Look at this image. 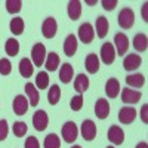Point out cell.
Instances as JSON below:
<instances>
[{"label":"cell","instance_id":"obj_1","mask_svg":"<svg viewBox=\"0 0 148 148\" xmlns=\"http://www.w3.org/2000/svg\"><path fill=\"white\" fill-rule=\"evenodd\" d=\"M117 21H119V25L121 28H125V30L130 28L133 24H135V14H133V10L130 8L121 9L119 16H117Z\"/></svg>","mask_w":148,"mask_h":148},{"label":"cell","instance_id":"obj_2","mask_svg":"<svg viewBox=\"0 0 148 148\" xmlns=\"http://www.w3.org/2000/svg\"><path fill=\"white\" fill-rule=\"evenodd\" d=\"M31 58H33V64L36 67H42L43 62L46 61V49L42 43H36L31 49Z\"/></svg>","mask_w":148,"mask_h":148},{"label":"cell","instance_id":"obj_3","mask_svg":"<svg viewBox=\"0 0 148 148\" xmlns=\"http://www.w3.org/2000/svg\"><path fill=\"white\" fill-rule=\"evenodd\" d=\"M47 123H49V119H47L46 111H43V110L36 111L34 116H33V125H34V129H36V130H39V132H43V130L47 127Z\"/></svg>","mask_w":148,"mask_h":148},{"label":"cell","instance_id":"obj_4","mask_svg":"<svg viewBox=\"0 0 148 148\" xmlns=\"http://www.w3.org/2000/svg\"><path fill=\"white\" fill-rule=\"evenodd\" d=\"M93 37H95V31H93V27L90 25L89 22H84V24H82V25L79 27V39L84 45L90 43L93 40Z\"/></svg>","mask_w":148,"mask_h":148},{"label":"cell","instance_id":"obj_5","mask_svg":"<svg viewBox=\"0 0 148 148\" xmlns=\"http://www.w3.org/2000/svg\"><path fill=\"white\" fill-rule=\"evenodd\" d=\"M114 45H116V53H119V56L121 55H125L127 52V49H129V39H127V36L126 34H123V33H117L114 36Z\"/></svg>","mask_w":148,"mask_h":148},{"label":"cell","instance_id":"obj_6","mask_svg":"<svg viewBox=\"0 0 148 148\" xmlns=\"http://www.w3.org/2000/svg\"><path fill=\"white\" fill-rule=\"evenodd\" d=\"M77 133H79L77 126L74 125L73 121H67L62 126V136H64V141L68 142V144H71L77 139Z\"/></svg>","mask_w":148,"mask_h":148},{"label":"cell","instance_id":"obj_7","mask_svg":"<svg viewBox=\"0 0 148 148\" xmlns=\"http://www.w3.org/2000/svg\"><path fill=\"white\" fill-rule=\"evenodd\" d=\"M116 51H114V46L111 45V43H104L102 47H101V59H102V62L110 65V64H113L114 62V59H116Z\"/></svg>","mask_w":148,"mask_h":148},{"label":"cell","instance_id":"obj_8","mask_svg":"<svg viewBox=\"0 0 148 148\" xmlns=\"http://www.w3.org/2000/svg\"><path fill=\"white\" fill-rule=\"evenodd\" d=\"M42 33L46 39H53L55 34H56V21L55 18L49 16L43 21V25H42Z\"/></svg>","mask_w":148,"mask_h":148},{"label":"cell","instance_id":"obj_9","mask_svg":"<svg viewBox=\"0 0 148 148\" xmlns=\"http://www.w3.org/2000/svg\"><path fill=\"white\" fill-rule=\"evenodd\" d=\"M136 117V110L130 108V107H123L119 111V121L123 123V125H130V123L135 120Z\"/></svg>","mask_w":148,"mask_h":148},{"label":"cell","instance_id":"obj_10","mask_svg":"<svg viewBox=\"0 0 148 148\" xmlns=\"http://www.w3.org/2000/svg\"><path fill=\"white\" fill-rule=\"evenodd\" d=\"M141 62H142V59H141L139 55L130 53V55H127L125 59H123V67H125L126 71H135V70L139 68Z\"/></svg>","mask_w":148,"mask_h":148},{"label":"cell","instance_id":"obj_11","mask_svg":"<svg viewBox=\"0 0 148 148\" xmlns=\"http://www.w3.org/2000/svg\"><path fill=\"white\" fill-rule=\"evenodd\" d=\"M82 135L86 141H93L96 136V126L92 120H84L82 125Z\"/></svg>","mask_w":148,"mask_h":148},{"label":"cell","instance_id":"obj_12","mask_svg":"<svg viewBox=\"0 0 148 148\" xmlns=\"http://www.w3.org/2000/svg\"><path fill=\"white\" fill-rule=\"evenodd\" d=\"M108 141L116 145L123 144V141H125V132H123V129L119 126H111L108 129Z\"/></svg>","mask_w":148,"mask_h":148},{"label":"cell","instance_id":"obj_13","mask_svg":"<svg viewBox=\"0 0 148 148\" xmlns=\"http://www.w3.org/2000/svg\"><path fill=\"white\" fill-rule=\"evenodd\" d=\"M95 114L98 119H107L108 114H110V104L107 99H104V98H101V99L96 101V105H95Z\"/></svg>","mask_w":148,"mask_h":148},{"label":"cell","instance_id":"obj_14","mask_svg":"<svg viewBox=\"0 0 148 148\" xmlns=\"http://www.w3.org/2000/svg\"><path fill=\"white\" fill-rule=\"evenodd\" d=\"M28 110V101L24 95H18L14 99V111L18 116H24Z\"/></svg>","mask_w":148,"mask_h":148},{"label":"cell","instance_id":"obj_15","mask_svg":"<svg viewBox=\"0 0 148 148\" xmlns=\"http://www.w3.org/2000/svg\"><path fill=\"white\" fill-rule=\"evenodd\" d=\"M141 92L138 90H132V89H123L121 92V101L125 104H136L139 99H141Z\"/></svg>","mask_w":148,"mask_h":148},{"label":"cell","instance_id":"obj_16","mask_svg":"<svg viewBox=\"0 0 148 148\" xmlns=\"http://www.w3.org/2000/svg\"><path fill=\"white\" fill-rule=\"evenodd\" d=\"M25 93L28 96V101H30V105L36 107L37 104L40 102V95H39V90L36 89V86L33 83H27L25 84Z\"/></svg>","mask_w":148,"mask_h":148},{"label":"cell","instance_id":"obj_17","mask_svg":"<svg viewBox=\"0 0 148 148\" xmlns=\"http://www.w3.org/2000/svg\"><path fill=\"white\" fill-rule=\"evenodd\" d=\"M77 51V39L74 34H70L67 36V39L64 42V52L67 56H73Z\"/></svg>","mask_w":148,"mask_h":148},{"label":"cell","instance_id":"obj_18","mask_svg":"<svg viewBox=\"0 0 148 148\" xmlns=\"http://www.w3.org/2000/svg\"><path fill=\"white\" fill-rule=\"evenodd\" d=\"M33 71H34L33 62L28 58H22L21 62H19V74L24 79H28V77L33 76Z\"/></svg>","mask_w":148,"mask_h":148},{"label":"cell","instance_id":"obj_19","mask_svg":"<svg viewBox=\"0 0 148 148\" xmlns=\"http://www.w3.org/2000/svg\"><path fill=\"white\" fill-rule=\"evenodd\" d=\"M84 65H86V70H88V73L95 74L98 70H99V58H98L95 53H90V55L86 56Z\"/></svg>","mask_w":148,"mask_h":148},{"label":"cell","instance_id":"obj_20","mask_svg":"<svg viewBox=\"0 0 148 148\" xmlns=\"http://www.w3.org/2000/svg\"><path fill=\"white\" fill-rule=\"evenodd\" d=\"M105 92L108 98H117L119 92H120V83L117 79H110L105 84Z\"/></svg>","mask_w":148,"mask_h":148},{"label":"cell","instance_id":"obj_21","mask_svg":"<svg viewBox=\"0 0 148 148\" xmlns=\"http://www.w3.org/2000/svg\"><path fill=\"white\" fill-rule=\"evenodd\" d=\"M80 14H82V3L79 0H71L68 3V16L73 21H77L80 18Z\"/></svg>","mask_w":148,"mask_h":148},{"label":"cell","instance_id":"obj_22","mask_svg":"<svg viewBox=\"0 0 148 148\" xmlns=\"http://www.w3.org/2000/svg\"><path fill=\"white\" fill-rule=\"evenodd\" d=\"M74 89H76L79 93H83L89 89V79L84 74H79L74 80Z\"/></svg>","mask_w":148,"mask_h":148},{"label":"cell","instance_id":"obj_23","mask_svg":"<svg viewBox=\"0 0 148 148\" xmlns=\"http://www.w3.org/2000/svg\"><path fill=\"white\" fill-rule=\"evenodd\" d=\"M108 27H110V24H108L107 18L98 16V19H96V34H98L99 39H104V37L108 34Z\"/></svg>","mask_w":148,"mask_h":148},{"label":"cell","instance_id":"obj_24","mask_svg":"<svg viewBox=\"0 0 148 148\" xmlns=\"http://www.w3.org/2000/svg\"><path fill=\"white\" fill-rule=\"evenodd\" d=\"M73 77H74V68L70 64H64L62 67H61V70H59V79H61V82L67 84V83L71 82Z\"/></svg>","mask_w":148,"mask_h":148},{"label":"cell","instance_id":"obj_25","mask_svg":"<svg viewBox=\"0 0 148 148\" xmlns=\"http://www.w3.org/2000/svg\"><path fill=\"white\" fill-rule=\"evenodd\" d=\"M133 47L136 49L138 52H145L147 47H148V39H147V36L142 34V33L135 36V39H133Z\"/></svg>","mask_w":148,"mask_h":148},{"label":"cell","instance_id":"obj_26","mask_svg":"<svg viewBox=\"0 0 148 148\" xmlns=\"http://www.w3.org/2000/svg\"><path fill=\"white\" fill-rule=\"evenodd\" d=\"M126 83H127V86H130V88H142L144 83H145V77L139 73L130 74V76L126 77Z\"/></svg>","mask_w":148,"mask_h":148},{"label":"cell","instance_id":"obj_27","mask_svg":"<svg viewBox=\"0 0 148 148\" xmlns=\"http://www.w3.org/2000/svg\"><path fill=\"white\" fill-rule=\"evenodd\" d=\"M58 65H59V56H58V53L51 52V53L47 55L46 61H45V67H46V70H47V71H56Z\"/></svg>","mask_w":148,"mask_h":148},{"label":"cell","instance_id":"obj_28","mask_svg":"<svg viewBox=\"0 0 148 148\" xmlns=\"http://www.w3.org/2000/svg\"><path fill=\"white\" fill-rule=\"evenodd\" d=\"M5 51L9 56H16L18 52H19V43L16 39H9L6 43H5Z\"/></svg>","mask_w":148,"mask_h":148},{"label":"cell","instance_id":"obj_29","mask_svg":"<svg viewBox=\"0 0 148 148\" xmlns=\"http://www.w3.org/2000/svg\"><path fill=\"white\" fill-rule=\"evenodd\" d=\"M59 98H61V89L58 84H53L51 89H49V93H47V99H49V104L51 105H56L59 102Z\"/></svg>","mask_w":148,"mask_h":148},{"label":"cell","instance_id":"obj_30","mask_svg":"<svg viewBox=\"0 0 148 148\" xmlns=\"http://www.w3.org/2000/svg\"><path fill=\"white\" fill-rule=\"evenodd\" d=\"M10 31L14 33L15 36H19V34H22V31H24V19L22 18H19V16H16V18H14L10 21Z\"/></svg>","mask_w":148,"mask_h":148},{"label":"cell","instance_id":"obj_31","mask_svg":"<svg viewBox=\"0 0 148 148\" xmlns=\"http://www.w3.org/2000/svg\"><path fill=\"white\" fill-rule=\"evenodd\" d=\"M47 84H49L47 71H40V73L36 76V86H37V89H46Z\"/></svg>","mask_w":148,"mask_h":148},{"label":"cell","instance_id":"obj_32","mask_svg":"<svg viewBox=\"0 0 148 148\" xmlns=\"http://www.w3.org/2000/svg\"><path fill=\"white\" fill-rule=\"evenodd\" d=\"M45 148H61L59 136L55 133H51L45 138Z\"/></svg>","mask_w":148,"mask_h":148},{"label":"cell","instance_id":"obj_33","mask_svg":"<svg viewBox=\"0 0 148 148\" xmlns=\"http://www.w3.org/2000/svg\"><path fill=\"white\" fill-rule=\"evenodd\" d=\"M21 6H22L21 0H8L6 2V10L9 14H18L21 10Z\"/></svg>","mask_w":148,"mask_h":148},{"label":"cell","instance_id":"obj_34","mask_svg":"<svg viewBox=\"0 0 148 148\" xmlns=\"http://www.w3.org/2000/svg\"><path fill=\"white\" fill-rule=\"evenodd\" d=\"M12 130H14V135H15V136L22 138L24 135L27 133V125H25L24 121H16L15 125H14V127H12Z\"/></svg>","mask_w":148,"mask_h":148},{"label":"cell","instance_id":"obj_35","mask_svg":"<svg viewBox=\"0 0 148 148\" xmlns=\"http://www.w3.org/2000/svg\"><path fill=\"white\" fill-rule=\"evenodd\" d=\"M70 107H71L73 111H80V110L83 108V96H82V95L73 96L71 101H70Z\"/></svg>","mask_w":148,"mask_h":148},{"label":"cell","instance_id":"obj_36","mask_svg":"<svg viewBox=\"0 0 148 148\" xmlns=\"http://www.w3.org/2000/svg\"><path fill=\"white\" fill-rule=\"evenodd\" d=\"M10 71H12L10 61L8 58L0 59V74H2V76H8V74H10Z\"/></svg>","mask_w":148,"mask_h":148},{"label":"cell","instance_id":"obj_37","mask_svg":"<svg viewBox=\"0 0 148 148\" xmlns=\"http://www.w3.org/2000/svg\"><path fill=\"white\" fill-rule=\"evenodd\" d=\"M8 132H9L8 121H6V120H0V141H5V139H6Z\"/></svg>","mask_w":148,"mask_h":148},{"label":"cell","instance_id":"obj_38","mask_svg":"<svg viewBox=\"0 0 148 148\" xmlns=\"http://www.w3.org/2000/svg\"><path fill=\"white\" fill-rule=\"evenodd\" d=\"M25 148H40V144L36 136H30L25 141Z\"/></svg>","mask_w":148,"mask_h":148},{"label":"cell","instance_id":"obj_39","mask_svg":"<svg viewBox=\"0 0 148 148\" xmlns=\"http://www.w3.org/2000/svg\"><path fill=\"white\" fill-rule=\"evenodd\" d=\"M117 6V0H104L102 2V8L105 10H113Z\"/></svg>","mask_w":148,"mask_h":148},{"label":"cell","instance_id":"obj_40","mask_svg":"<svg viewBox=\"0 0 148 148\" xmlns=\"http://www.w3.org/2000/svg\"><path fill=\"white\" fill-rule=\"evenodd\" d=\"M147 111H148V105H147V104H144V105H142V110H141V117H142V121H144V123H147V121H148Z\"/></svg>","mask_w":148,"mask_h":148},{"label":"cell","instance_id":"obj_41","mask_svg":"<svg viewBox=\"0 0 148 148\" xmlns=\"http://www.w3.org/2000/svg\"><path fill=\"white\" fill-rule=\"evenodd\" d=\"M147 9H148V3H144V6H142V18H144V21H145V22L148 21V16H147Z\"/></svg>","mask_w":148,"mask_h":148},{"label":"cell","instance_id":"obj_42","mask_svg":"<svg viewBox=\"0 0 148 148\" xmlns=\"http://www.w3.org/2000/svg\"><path fill=\"white\" fill-rule=\"evenodd\" d=\"M136 148H148V144H147V142H139V144L136 145Z\"/></svg>","mask_w":148,"mask_h":148},{"label":"cell","instance_id":"obj_43","mask_svg":"<svg viewBox=\"0 0 148 148\" xmlns=\"http://www.w3.org/2000/svg\"><path fill=\"white\" fill-rule=\"evenodd\" d=\"M86 3H88V5H96V0H88Z\"/></svg>","mask_w":148,"mask_h":148},{"label":"cell","instance_id":"obj_44","mask_svg":"<svg viewBox=\"0 0 148 148\" xmlns=\"http://www.w3.org/2000/svg\"><path fill=\"white\" fill-rule=\"evenodd\" d=\"M73 148H82V147H80V145H74Z\"/></svg>","mask_w":148,"mask_h":148},{"label":"cell","instance_id":"obj_45","mask_svg":"<svg viewBox=\"0 0 148 148\" xmlns=\"http://www.w3.org/2000/svg\"><path fill=\"white\" fill-rule=\"evenodd\" d=\"M107 148H114V147H107Z\"/></svg>","mask_w":148,"mask_h":148}]
</instances>
